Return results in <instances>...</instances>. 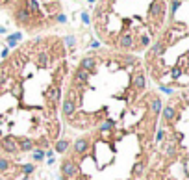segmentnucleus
I'll list each match as a JSON object with an SVG mask.
<instances>
[{
	"label": "nucleus",
	"instance_id": "obj_1",
	"mask_svg": "<svg viewBox=\"0 0 189 180\" xmlns=\"http://www.w3.org/2000/svg\"><path fill=\"white\" fill-rule=\"evenodd\" d=\"M61 173L65 178H71V176H78L80 175V167H78V163L74 160H65L61 163Z\"/></svg>",
	"mask_w": 189,
	"mask_h": 180
},
{
	"label": "nucleus",
	"instance_id": "obj_13",
	"mask_svg": "<svg viewBox=\"0 0 189 180\" xmlns=\"http://www.w3.org/2000/svg\"><path fill=\"white\" fill-rule=\"evenodd\" d=\"M111 128H115V121H111V119H108L104 124H100V132H106V130H111Z\"/></svg>",
	"mask_w": 189,
	"mask_h": 180
},
{
	"label": "nucleus",
	"instance_id": "obj_5",
	"mask_svg": "<svg viewBox=\"0 0 189 180\" xmlns=\"http://www.w3.org/2000/svg\"><path fill=\"white\" fill-rule=\"evenodd\" d=\"M95 67H96V58H95V56H87V58L82 59L80 69H84V71H87V72H91V71H95Z\"/></svg>",
	"mask_w": 189,
	"mask_h": 180
},
{
	"label": "nucleus",
	"instance_id": "obj_2",
	"mask_svg": "<svg viewBox=\"0 0 189 180\" xmlns=\"http://www.w3.org/2000/svg\"><path fill=\"white\" fill-rule=\"evenodd\" d=\"M0 147H2V151L9 152V154H17L19 152V145H17V137L13 136H6L0 139Z\"/></svg>",
	"mask_w": 189,
	"mask_h": 180
},
{
	"label": "nucleus",
	"instance_id": "obj_20",
	"mask_svg": "<svg viewBox=\"0 0 189 180\" xmlns=\"http://www.w3.org/2000/svg\"><path fill=\"white\" fill-rule=\"evenodd\" d=\"M39 147H48V139H47V137H41V139H39Z\"/></svg>",
	"mask_w": 189,
	"mask_h": 180
},
{
	"label": "nucleus",
	"instance_id": "obj_12",
	"mask_svg": "<svg viewBox=\"0 0 189 180\" xmlns=\"http://www.w3.org/2000/svg\"><path fill=\"white\" fill-rule=\"evenodd\" d=\"M143 171H145V162H137L136 165L132 167V175H133V176H139Z\"/></svg>",
	"mask_w": 189,
	"mask_h": 180
},
{
	"label": "nucleus",
	"instance_id": "obj_14",
	"mask_svg": "<svg viewBox=\"0 0 189 180\" xmlns=\"http://www.w3.org/2000/svg\"><path fill=\"white\" fill-rule=\"evenodd\" d=\"M19 39H20V34H15V35H9V37H8V45H9V47H15Z\"/></svg>",
	"mask_w": 189,
	"mask_h": 180
},
{
	"label": "nucleus",
	"instance_id": "obj_15",
	"mask_svg": "<svg viewBox=\"0 0 189 180\" xmlns=\"http://www.w3.org/2000/svg\"><path fill=\"white\" fill-rule=\"evenodd\" d=\"M0 171H9V162L6 158H0Z\"/></svg>",
	"mask_w": 189,
	"mask_h": 180
},
{
	"label": "nucleus",
	"instance_id": "obj_18",
	"mask_svg": "<svg viewBox=\"0 0 189 180\" xmlns=\"http://www.w3.org/2000/svg\"><path fill=\"white\" fill-rule=\"evenodd\" d=\"M174 152H176V147H174V145H167V154L172 156Z\"/></svg>",
	"mask_w": 189,
	"mask_h": 180
},
{
	"label": "nucleus",
	"instance_id": "obj_6",
	"mask_svg": "<svg viewBox=\"0 0 189 180\" xmlns=\"http://www.w3.org/2000/svg\"><path fill=\"white\" fill-rule=\"evenodd\" d=\"M59 95H61L59 93V87H56V86H52V87H48L47 91H44V97H47L48 102H52V104L59 100Z\"/></svg>",
	"mask_w": 189,
	"mask_h": 180
},
{
	"label": "nucleus",
	"instance_id": "obj_7",
	"mask_svg": "<svg viewBox=\"0 0 189 180\" xmlns=\"http://www.w3.org/2000/svg\"><path fill=\"white\" fill-rule=\"evenodd\" d=\"M161 113H163V119L165 121H172L176 117V108H174V104H169V106H165V108H161Z\"/></svg>",
	"mask_w": 189,
	"mask_h": 180
},
{
	"label": "nucleus",
	"instance_id": "obj_9",
	"mask_svg": "<svg viewBox=\"0 0 189 180\" xmlns=\"http://www.w3.org/2000/svg\"><path fill=\"white\" fill-rule=\"evenodd\" d=\"M17 145H19V151H32L33 149V141L32 139H26V137H22V139H17Z\"/></svg>",
	"mask_w": 189,
	"mask_h": 180
},
{
	"label": "nucleus",
	"instance_id": "obj_3",
	"mask_svg": "<svg viewBox=\"0 0 189 180\" xmlns=\"http://www.w3.org/2000/svg\"><path fill=\"white\" fill-rule=\"evenodd\" d=\"M76 111V102H74V97H72V93L69 91V95H67V99L63 100V115L65 117H72Z\"/></svg>",
	"mask_w": 189,
	"mask_h": 180
},
{
	"label": "nucleus",
	"instance_id": "obj_4",
	"mask_svg": "<svg viewBox=\"0 0 189 180\" xmlns=\"http://www.w3.org/2000/svg\"><path fill=\"white\" fill-rule=\"evenodd\" d=\"M145 86H147V76H145L143 71H137L136 75L132 76V87L141 91V89H145Z\"/></svg>",
	"mask_w": 189,
	"mask_h": 180
},
{
	"label": "nucleus",
	"instance_id": "obj_19",
	"mask_svg": "<svg viewBox=\"0 0 189 180\" xmlns=\"http://www.w3.org/2000/svg\"><path fill=\"white\" fill-rule=\"evenodd\" d=\"M163 137H165V134H163V130H158V134H156V141H158V143H160V141L163 139Z\"/></svg>",
	"mask_w": 189,
	"mask_h": 180
},
{
	"label": "nucleus",
	"instance_id": "obj_10",
	"mask_svg": "<svg viewBox=\"0 0 189 180\" xmlns=\"http://www.w3.org/2000/svg\"><path fill=\"white\" fill-rule=\"evenodd\" d=\"M161 108H163V104H161L160 99H152L150 100V111H152V115H160Z\"/></svg>",
	"mask_w": 189,
	"mask_h": 180
},
{
	"label": "nucleus",
	"instance_id": "obj_17",
	"mask_svg": "<svg viewBox=\"0 0 189 180\" xmlns=\"http://www.w3.org/2000/svg\"><path fill=\"white\" fill-rule=\"evenodd\" d=\"M43 158H44V152L41 149H37L35 152H33V160H43Z\"/></svg>",
	"mask_w": 189,
	"mask_h": 180
},
{
	"label": "nucleus",
	"instance_id": "obj_16",
	"mask_svg": "<svg viewBox=\"0 0 189 180\" xmlns=\"http://www.w3.org/2000/svg\"><path fill=\"white\" fill-rule=\"evenodd\" d=\"M33 169H35V167H33L32 163H26V165H22V171H24L26 175H30V173H33Z\"/></svg>",
	"mask_w": 189,
	"mask_h": 180
},
{
	"label": "nucleus",
	"instance_id": "obj_21",
	"mask_svg": "<svg viewBox=\"0 0 189 180\" xmlns=\"http://www.w3.org/2000/svg\"><path fill=\"white\" fill-rule=\"evenodd\" d=\"M4 32H6V30H4V28H2V26H0V34H4Z\"/></svg>",
	"mask_w": 189,
	"mask_h": 180
},
{
	"label": "nucleus",
	"instance_id": "obj_23",
	"mask_svg": "<svg viewBox=\"0 0 189 180\" xmlns=\"http://www.w3.org/2000/svg\"><path fill=\"white\" fill-rule=\"evenodd\" d=\"M0 180H2V178H0Z\"/></svg>",
	"mask_w": 189,
	"mask_h": 180
},
{
	"label": "nucleus",
	"instance_id": "obj_11",
	"mask_svg": "<svg viewBox=\"0 0 189 180\" xmlns=\"http://www.w3.org/2000/svg\"><path fill=\"white\" fill-rule=\"evenodd\" d=\"M69 141L67 139H59V141H56V152H59V154H65L67 149H69Z\"/></svg>",
	"mask_w": 189,
	"mask_h": 180
},
{
	"label": "nucleus",
	"instance_id": "obj_22",
	"mask_svg": "<svg viewBox=\"0 0 189 180\" xmlns=\"http://www.w3.org/2000/svg\"><path fill=\"white\" fill-rule=\"evenodd\" d=\"M0 139H2V132H0Z\"/></svg>",
	"mask_w": 189,
	"mask_h": 180
},
{
	"label": "nucleus",
	"instance_id": "obj_8",
	"mask_svg": "<svg viewBox=\"0 0 189 180\" xmlns=\"http://www.w3.org/2000/svg\"><path fill=\"white\" fill-rule=\"evenodd\" d=\"M87 147H89V141L85 139V137H80V139L74 143V151H76L78 154H84V152L87 151Z\"/></svg>",
	"mask_w": 189,
	"mask_h": 180
}]
</instances>
